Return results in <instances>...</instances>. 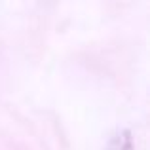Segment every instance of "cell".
I'll list each match as a JSON object with an SVG mask.
<instances>
[{
	"mask_svg": "<svg viewBox=\"0 0 150 150\" xmlns=\"http://www.w3.org/2000/svg\"><path fill=\"white\" fill-rule=\"evenodd\" d=\"M112 150H131V137H129V133L125 131L124 135H118L116 141L112 143Z\"/></svg>",
	"mask_w": 150,
	"mask_h": 150,
	"instance_id": "cell-1",
	"label": "cell"
}]
</instances>
